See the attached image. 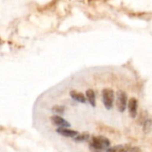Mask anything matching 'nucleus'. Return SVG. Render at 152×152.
I'll use <instances>...</instances> for the list:
<instances>
[{"instance_id":"obj_4","label":"nucleus","mask_w":152,"mask_h":152,"mask_svg":"<svg viewBox=\"0 0 152 152\" xmlns=\"http://www.w3.org/2000/svg\"><path fill=\"white\" fill-rule=\"evenodd\" d=\"M50 120H51V122H52L54 126H58V127H68V128H69L70 126H71L70 123H69V121H67V120L64 119L62 117L58 116V115L52 116V117L50 118Z\"/></svg>"},{"instance_id":"obj_12","label":"nucleus","mask_w":152,"mask_h":152,"mask_svg":"<svg viewBox=\"0 0 152 152\" xmlns=\"http://www.w3.org/2000/svg\"><path fill=\"white\" fill-rule=\"evenodd\" d=\"M151 123L152 122L151 119H147V120L144 121V123H143V132L145 134H149L151 131Z\"/></svg>"},{"instance_id":"obj_10","label":"nucleus","mask_w":152,"mask_h":152,"mask_svg":"<svg viewBox=\"0 0 152 152\" xmlns=\"http://www.w3.org/2000/svg\"><path fill=\"white\" fill-rule=\"evenodd\" d=\"M106 152H129V150L123 145H117L114 147H110Z\"/></svg>"},{"instance_id":"obj_7","label":"nucleus","mask_w":152,"mask_h":152,"mask_svg":"<svg viewBox=\"0 0 152 152\" xmlns=\"http://www.w3.org/2000/svg\"><path fill=\"white\" fill-rule=\"evenodd\" d=\"M69 95H70V97L74 101H76L77 102H81V103H86V96L82 93H79V92H77V91L72 90V91L69 92Z\"/></svg>"},{"instance_id":"obj_2","label":"nucleus","mask_w":152,"mask_h":152,"mask_svg":"<svg viewBox=\"0 0 152 152\" xmlns=\"http://www.w3.org/2000/svg\"><path fill=\"white\" fill-rule=\"evenodd\" d=\"M115 93L112 89L105 88L102 90V102L107 110H111L114 105Z\"/></svg>"},{"instance_id":"obj_9","label":"nucleus","mask_w":152,"mask_h":152,"mask_svg":"<svg viewBox=\"0 0 152 152\" xmlns=\"http://www.w3.org/2000/svg\"><path fill=\"white\" fill-rule=\"evenodd\" d=\"M90 139V134L89 133L87 132H84L82 134H78L77 136H75L73 138V141L75 142H77V143H81V142H88Z\"/></svg>"},{"instance_id":"obj_3","label":"nucleus","mask_w":152,"mask_h":152,"mask_svg":"<svg viewBox=\"0 0 152 152\" xmlns=\"http://www.w3.org/2000/svg\"><path fill=\"white\" fill-rule=\"evenodd\" d=\"M117 109L119 112H124L126 110L127 106V94L126 92L119 90L117 92V102H116Z\"/></svg>"},{"instance_id":"obj_6","label":"nucleus","mask_w":152,"mask_h":152,"mask_svg":"<svg viewBox=\"0 0 152 152\" xmlns=\"http://www.w3.org/2000/svg\"><path fill=\"white\" fill-rule=\"evenodd\" d=\"M56 133L63 137H69V138H74L78 134L77 131L69 129L68 127H58L56 129Z\"/></svg>"},{"instance_id":"obj_11","label":"nucleus","mask_w":152,"mask_h":152,"mask_svg":"<svg viewBox=\"0 0 152 152\" xmlns=\"http://www.w3.org/2000/svg\"><path fill=\"white\" fill-rule=\"evenodd\" d=\"M52 111L56 113L58 116H61L65 113V107L61 106V105H55L52 108Z\"/></svg>"},{"instance_id":"obj_5","label":"nucleus","mask_w":152,"mask_h":152,"mask_svg":"<svg viewBox=\"0 0 152 152\" xmlns=\"http://www.w3.org/2000/svg\"><path fill=\"white\" fill-rule=\"evenodd\" d=\"M128 108V112L131 118H134L137 116V108H138V102L135 98L132 97L127 101V106Z\"/></svg>"},{"instance_id":"obj_8","label":"nucleus","mask_w":152,"mask_h":152,"mask_svg":"<svg viewBox=\"0 0 152 152\" xmlns=\"http://www.w3.org/2000/svg\"><path fill=\"white\" fill-rule=\"evenodd\" d=\"M86 101L89 102V104L92 107H95L96 106V102H95V93L93 89H88L86 92Z\"/></svg>"},{"instance_id":"obj_1","label":"nucleus","mask_w":152,"mask_h":152,"mask_svg":"<svg viewBox=\"0 0 152 152\" xmlns=\"http://www.w3.org/2000/svg\"><path fill=\"white\" fill-rule=\"evenodd\" d=\"M110 147V142L104 136H94L89 139V150L91 152H106Z\"/></svg>"}]
</instances>
